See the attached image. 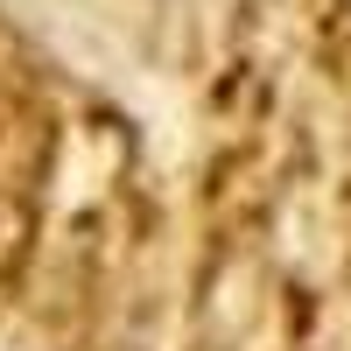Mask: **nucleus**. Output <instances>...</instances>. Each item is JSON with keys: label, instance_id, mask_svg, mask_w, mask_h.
<instances>
[{"label": "nucleus", "instance_id": "1", "mask_svg": "<svg viewBox=\"0 0 351 351\" xmlns=\"http://www.w3.org/2000/svg\"><path fill=\"white\" fill-rule=\"evenodd\" d=\"M176 162L71 36L0 0V351H162Z\"/></svg>", "mask_w": 351, "mask_h": 351}]
</instances>
